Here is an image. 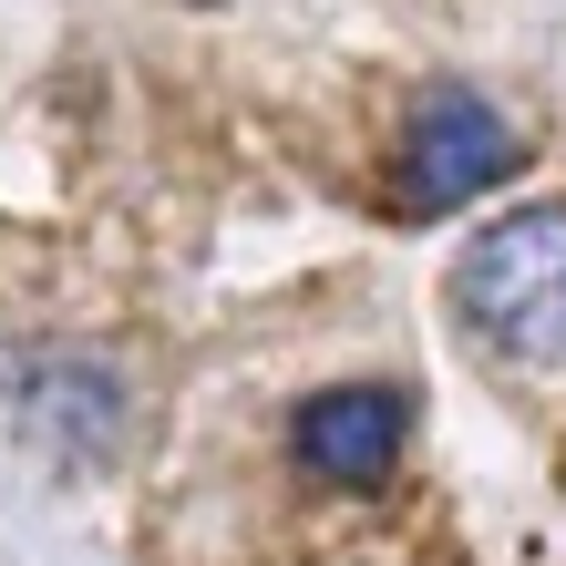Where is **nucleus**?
Listing matches in <instances>:
<instances>
[{
    "instance_id": "nucleus-2",
    "label": "nucleus",
    "mask_w": 566,
    "mask_h": 566,
    "mask_svg": "<svg viewBox=\"0 0 566 566\" xmlns=\"http://www.w3.org/2000/svg\"><path fill=\"white\" fill-rule=\"evenodd\" d=\"M515 165V124L484 104V93H422V114H412V135H402V165H391V207L402 217H453V207H474V196L494 186Z\"/></svg>"
},
{
    "instance_id": "nucleus-3",
    "label": "nucleus",
    "mask_w": 566,
    "mask_h": 566,
    "mask_svg": "<svg viewBox=\"0 0 566 566\" xmlns=\"http://www.w3.org/2000/svg\"><path fill=\"white\" fill-rule=\"evenodd\" d=\"M412 443V402L391 381H340V391H310L289 422V453H298V474H319V484H381L391 463H402Z\"/></svg>"
},
{
    "instance_id": "nucleus-1",
    "label": "nucleus",
    "mask_w": 566,
    "mask_h": 566,
    "mask_svg": "<svg viewBox=\"0 0 566 566\" xmlns=\"http://www.w3.org/2000/svg\"><path fill=\"white\" fill-rule=\"evenodd\" d=\"M453 310L505 360H566V207H515L453 258Z\"/></svg>"
}]
</instances>
